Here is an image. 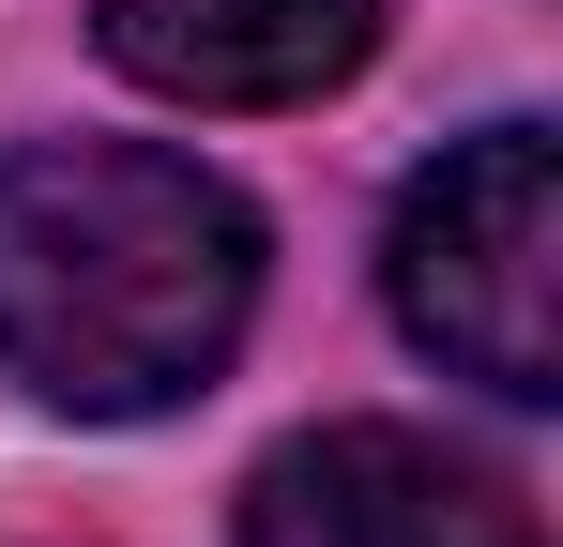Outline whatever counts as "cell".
Wrapping results in <instances>:
<instances>
[{
  "instance_id": "6da1fadb",
  "label": "cell",
  "mask_w": 563,
  "mask_h": 547,
  "mask_svg": "<svg viewBox=\"0 0 563 547\" xmlns=\"http://www.w3.org/2000/svg\"><path fill=\"white\" fill-rule=\"evenodd\" d=\"M244 304H260V213L198 153H153V137L0 153V380L15 395L77 426L184 411L244 350Z\"/></svg>"
},
{
  "instance_id": "3957f363",
  "label": "cell",
  "mask_w": 563,
  "mask_h": 547,
  "mask_svg": "<svg viewBox=\"0 0 563 547\" xmlns=\"http://www.w3.org/2000/svg\"><path fill=\"white\" fill-rule=\"evenodd\" d=\"M244 547H533L518 487L411 426H305L244 487Z\"/></svg>"
},
{
  "instance_id": "7a4b0ae2",
  "label": "cell",
  "mask_w": 563,
  "mask_h": 547,
  "mask_svg": "<svg viewBox=\"0 0 563 547\" xmlns=\"http://www.w3.org/2000/svg\"><path fill=\"white\" fill-rule=\"evenodd\" d=\"M380 289H396L411 350L487 380L503 411H549L563 395V153H549V122H487L411 182Z\"/></svg>"
},
{
  "instance_id": "277c9868",
  "label": "cell",
  "mask_w": 563,
  "mask_h": 547,
  "mask_svg": "<svg viewBox=\"0 0 563 547\" xmlns=\"http://www.w3.org/2000/svg\"><path fill=\"white\" fill-rule=\"evenodd\" d=\"M396 0H92L107 62L184 107H305V91L366 77Z\"/></svg>"
}]
</instances>
